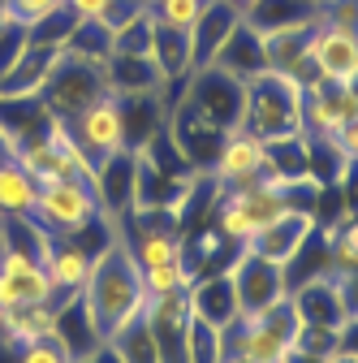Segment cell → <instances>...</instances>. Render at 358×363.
<instances>
[{
    "mask_svg": "<svg viewBox=\"0 0 358 363\" xmlns=\"http://www.w3.org/2000/svg\"><path fill=\"white\" fill-rule=\"evenodd\" d=\"M104 78H108V91L117 100H125V96H164V86H168L156 57H125V52H112L104 61Z\"/></svg>",
    "mask_w": 358,
    "mask_h": 363,
    "instance_id": "ac0fdd59",
    "label": "cell"
},
{
    "mask_svg": "<svg viewBox=\"0 0 358 363\" xmlns=\"http://www.w3.org/2000/svg\"><path fill=\"white\" fill-rule=\"evenodd\" d=\"M190 281H195V272H190L182 259L160 264V268H143V290H147V298H156V294H177V290H190Z\"/></svg>",
    "mask_w": 358,
    "mask_h": 363,
    "instance_id": "d6a6232c",
    "label": "cell"
},
{
    "mask_svg": "<svg viewBox=\"0 0 358 363\" xmlns=\"http://www.w3.org/2000/svg\"><path fill=\"white\" fill-rule=\"evenodd\" d=\"M225 359V333L216 325L190 315V333H186V363H220Z\"/></svg>",
    "mask_w": 358,
    "mask_h": 363,
    "instance_id": "4dcf8cb0",
    "label": "cell"
},
{
    "mask_svg": "<svg viewBox=\"0 0 358 363\" xmlns=\"http://www.w3.org/2000/svg\"><path fill=\"white\" fill-rule=\"evenodd\" d=\"M354 30H358V26H354Z\"/></svg>",
    "mask_w": 358,
    "mask_h": 363,
    "instance_id": "f907efd6",
    "label": "cell"
},
{
    "mask_svg": "<svg viewBox=\"0 0 358 363\" xmlns=\"http://www.w3.org/2000/svg\"><path fill=\"white\" fill-rule=\"evenodd\" d=\"M69 134H74V143L82 147V156L100 164L104 156L121 152L125 147V113H121V100L117 96H104L96 100L91 108H82L74 121H65Z\"/></svg>",
    "mask_w": 358,
    "mask_h": 363,
    "instance_id": "7c38bea8",
    "label": "cell"
},
{
    "mask_svg": "<svg viewBox=\"0 0 358 363\" xmlns=\"http://www.w3.org/2000/svg\"><path fill=\"white\" fill-rule=\"evenodd\" d=\"M30 220L39 225L43 234H52V238H82V234H91L96 225H108L104 212H100L96 186L82 182V177H65V182L39 186Z\"/></svg>",
    "mask_w": 358,
    "mask_h": 363,
    "instance_id": "7a4b0ae2",
    "label": "cell"
},
{
    "mask_svg": "<svg viewBox=\"0 0 358 363\" xmlns=\"http://www.w3.org/2000/svg\"><path fill=\"white\" fill-rule=\"evenodd\" d=\"M125 247L139 268H160V264L182 259V234H164V230H143L134 238L125 234Z\"/></svg>",
    "mask_w": 358,
    "mask_h": 363,
    "instance_id": "83f0119b",
    "label": "cell"
},
{
    "mask_svg": "<svg viewBox=\"0 0 358 363\" xmlns=\"http://www.w3.org/2000/svg\"><path fill=\"white\" fill-rule=\"evenodd\" d=\"M320 18L316 5H306V0H259V5L246 13V22L255 30H272V26H289V22H311Z\"/></svg>",
    "mask_w": 358,
    "mask_h": 363,
    "instance_id": "f1b7e54d",
    "label": "cell"
},
{
    "mask_svg": "<svg viewBox=\"0 0 358 363\" xmlns=\"http://www.w3.org/2000/svg\"><path fill=\"white\" fill-rule=\"evenodd\" d=\"M22 52H26V26H22V22L0 26V74H5Z\"/></svg>",
    "mask_w": 358,
    "mask_h": 363,
    "instance_id": "8d00e7d4",
    "label": "cell"
},
{
    "mask_svg": "<svg viewBox=\"0 0 358 363\" xmlns=\"http://www.w3.org/2000/svg\"><path fill=\"white\" fill-rule=\"evenodd\" d=\"M35 199H39V182L18 164H0V216L5 220H22L35 212Z\"/></svg>",
    "mask_w": 358,
    "mask_h": 363,
    "instance_id": "603a6c76",
    "label": "cell"
},
{
    "mask_svg": "<svg viewBox=\"0 0 358 363\" xmlns=\"http://www.w3.org/2000/svg\"><path fill=\"white\" fill-rule=\"evenodd\" d=\"M311 61H316L320 78L354 82L358 78V30L320 18L316 22V35H311Z\"/></svg>",
    "mask_w": 358,
    "mask_h": 363,
    "instance_id": "9a60e30c",
    "label": "cell"
},
{
    "mask_svg": "<svg viewBox=\"0 0 358 363\" xmlns=\"http://www.w3.org/2000/svg\"><path fill=\"white\" fill-rule=\"evenodd\" d=\"M212 177L220 186H250V182L272 177V169H267V139H259L246 125L229 130L216 160H212Z\"/></svg>",
    "mask_w": 358,
    "mask_h": 363,
    "instance_id": "5bb4252c",
    "label": "cell"
},
{
    "mask_svg": "<svg viewBox=\"0 0 358 363\" xmlns=\"http://www.w3.org/2000/svg\"><path fill=\"white\" fill-rule=\"evenodd\" d=\"M316 230H320V216L311 212V208H289V212H281L277 220H267L263 230L246 242V251L263 255L267 264L289 268V264L302 255V247L316 238Z\"/></svg>",
    "mask_w": 358,
    "mask_h": 363,
    "instance_id": "4fadbf2b",
    "label": "cell"
},
{
    "mask_svg": "<svg viewBox=\"0 0 358 363\" xmlns=\"http://www.w3.org/2000/svg\"><path fill=\"white\" fill-rule=\"evenodd\" d=\"M5 247H9V238H5V225H0V255H5Z\"/></svg>",
    "mask_w": 358,
    "mask_h": 363,
    "instance_id": "bcb514c9",
    "label": "cell"
},
{
    "mask_svg": "<svg viewBox=\"0 0 358 363\" xmlns=\"http://www.w3.org/2000/svg\"><path fill=\"white\" fill-rule=\"evenodd\" d=\"M316 22H289V26H272V30H259L263 35V57H267V69L272 74H285L294 78L298 86H311L320 78L316 61H311V35H316Z\"/></svg>",
    "mask_w": 358,
    "mask_h": 363,
    "instance_id": "30bf717a",
    "label": "cell"
},
{
    "mask_svg": "<svg viewBox=\"0 0 358 363\" xmlns=\"http://www.w3.org/2000/svg\"><path fill=\"white\" fill-rule=\"evenodd\" d=\"M186 294H190V311L199 315V320L216 325V329H229L238 315H242L238 286H233V277H229V268L207 272V277H195Z\"/></svg>",
    "mask_w": 358,
    "mask_h": 363,
    "instance_id": "e0dca14e",
    "label": "cell"
},
{
    "mask_svg": "<svg viewBox=\"0 0 358 363\" xmlns=\"http://www.w3.org/2000/svg\"><path fill=\"white\" fill-rule=\"evenodd\" d=\"M289 303H294L302 325H320V329H345L350 315H354V307L345 298V286H341V277L333 268L294 281L289 286Z\"/></svg>",
    "mask_w": 358,
    "mask_h": 363,
    "instance_id": "ba28073f",
    "label": "cell"
},
{
    "mask_svg": "<svg viewBox=\"0 0 358 363\" xmlns=\"http://www.w3.org/2000/svg\"><path fill=\"white\" fill-rule=\"evenodd\" d=\"M207 0H151V18L160 26H173V30H190L199 22Z\"/></svg>",
    "mask_w": 358,
    "mask_h": 363,
    "instance_id": "836d02e7",
    "label": "cell"
},
{
    "mask_svg": "<svg viewBox=\"0 0 358 363\" xmlns=\"http://www.w3.org/2000/svg\"><path fill=\"white\" fill-rule=\"evenodd\" d=\"M57 303V286L48 277L43 259L26 247H5L0 255V311H18V307H48Z\"/></svg>",
    "mask_w": 358,
    "mask_h": 363,
    "instance_id": "52a82bcc",
    "label": "cell"
},
{
    "mask_svg": "<svg viewBox=\"0 0 358 363\" xmlns=\"http://www.w3.org/2000/svg\"><path fill=\"white\" fill-rule=\"evenodd\" d=\"M225 5H229V9H238V13H242V18H246V13H250V9H255V5H259V0H225Z\"/></svg>",
    "mask_w": 358,
    "mask_h": 363,
    "instance_id": "7bdbcfd3",
    "label": "cell"
},
{
    "mask_svg": "<svg viewBox=\"0 0 358 363\" xmlns=\"http://www.w3.org/2000/svg\"><path fill=\"white\" fill-rule=\"evenodd\" d=\"M298 329H302V320H298L294 303L281 298L267 311L238 315V320L229 329H220V333H225V354H242L246 363H277L294 346Z\"/></svg>",
    "mask_w": 358,
    "mask_h": 363,
    "instance_id": "3957f363",
    "label": "cell"
},
{
    "mask_svg": "<svg viewBox=\"0 0 358 363\" xmlns=\"http://www.w3.org/2000/svg\"><path fill=\"white\" fill-rule=\"evenodd\" d=\"M147 307V303H143ZM112 354H117V363H160V354H156V337H151V329H147V315L139 311V315H129V320L104 342Z\"/></svg>",
    "mask_w": 358,
    "mask_h": 363,
    "instance_id": "cb8c5ba5",
    "label": "cell"
},
{
    "mask_svg": "<svg viewBox=\"0 0 358 363\" xmlns=\"http://www.w3.org/2000/svg\"><path fill=\"white\" fill-rule=\"evenodd\" d=\"M0 225H5V216H0Z\"/></svg>",
    "mask_w": 358,
    "mask_h": 363,
    "instance_id": "681fc988",
    "label": "cell"
},
{
    "mask_svg": "<svg viewBox=\"0 0 358 363\" xmlns=\"http://www.w3.org/2000/svg\"><path fill=\"white\" fill-rule=\"evenodd\" d=\"M212 65H220L225 74H233V78H242V82H250V78H259V74H267V57H263V35L242 18L238 26H233V35L220 43V52H216V61Z\"/></svg>",
    "mask_w": 358,
    "mask_h": 363,
    "instance_id": "ffe728a7",
    "label": "cell"
},
{
    "mask_svg": "<svg viewBox=\"0 0 358 363\" xmlns=\"http://www.w3.org/2000/svg\"><path fill=\"white\" fill-rule=\"evenodd\" d=\"M246 130L259 139H285L302 134V86L285 74H259L246 82Z\"/></svg>",
    "mask_w": 358,
    "mask_h": 363,
    "instance_id": "277c9868",
    "label": "cell"
},
{
    "mask_svg": "<svg viewBox=\"0 0 358 363\" xmlns=\"http://www.w3.org/2000/svg\"><path fill=\"white\" fill-rule=\"evenodd\" d=\"M65 0H9V9H13V18L22 22V26H30V22H39L43 13H52V9H61Z\"/></svg>",
    "mask_w": 358,
    "mask_h": 363,
    "instance_id": "74e56055",
    "label": "cell"
},
{
    "mask_svg": "<svg viewBox=\"0 0 358 363\" xmlns=\"http://www.w3.org/2000/svg\"><path fill=\"white\" fill-rule=\"evenodd\" d=\"M104 96H112L108 78H104V65L69 57V52H57V65H52L48 82H43V91H39V100L48 104V113L57 121H74L82 108H91Z\"/></svg>",
    "mask_w": 358,
    "mask_h": 363,
    "instance_id": "5b68a950",
    "label": "cell"
},
{
    "mask_svg": "<svg viewBox=\"0 0 358 363\" xmlns=\"http://www.w3.org/2000/svg\"><path fill=\"white\" fill-rule=\"evenodd\" d=\"M57 52L61 48H35V43H26V52L0 74V100L39 96L43 82H48V74H52V65H57Z\"/></svg>",
    "mask_w": 358,
    "mask_h": 363,
    "instance_id": "44dd1931",
    "label": "cell"
},
{
    "mask_svg": "<svg viewBox=\"0 0 358 363\" xmlns=\"http://www.w3.org/2000/svg\"><path fill=\"white\" fill-rule=\"evenodd\" d=\"M13 363H74L69 359V350L61 346V342H30V346H18L13 350Z\"/></svg>",
    "mask_w": 358,
    "mask_h": 363,
    "instance_id": "d590c367",
    "label": "cell"
},
{
    "mask_svg": "<svg viewBox=\"0 0 358 363\" xmlns=\"http://www.w3.org/2000/svg\"><path fill=\"white\" fill-rule=\"evenodd\" d=\"M337 143H341V152H345L350 160H358V121H350V125L337 134Z\"/></svg>",
    "mask_w": 358,
    "mask_h": 363,
    "instance_id": "ab89813d",
    "label": "cell"
},
{
    "mask_svg": "<svg viewBox=\"0 0 358 363\" xmlns=\"http://www.w3.org/2000/svg\"><path fill=\"white\" fill-rule=\"evenodd\" d=\"M220 363H246L242 354H225V359H220Z\"/></svg>",
    "mask_w": 358,
    "mask_h": 363,
    "instance_id": "7dc6e473",
    "label": "cell"
},
{
    "mask_svg": "<svg viewBox=\"0 0 358 363\" xmlns=\"http://www.w3.org/2000/svg\"><path fill=\"white\" fill-rule=\"evenodd\" d=\"M277 363H328V359H316V354H306V350H298V346H289Z\"/></svg>",
    "mask_w": 358,
    "mask_h": 363,
    "instance_id": "60d3db41",
    "label": "cell"
},
{
    "mask_svg": "<svg viewBox=\"0 0 358 363\" xmlns=\"http://www.w3.org/2000/svg\"><path fill=\"white\" fill-rule=\"evenodd\" d=\"M57 117L48 113L39 96H18V100H0V130L9 134L13 143H26V139H39V134H48Z\"/></svg>",
    "mask_w": 358,
    "mask_h": 363,
    "instance_id": "7402d4cb",
    "label": "cell"
},
{
    "mask_svg": "<svg viewBox=\"0 0 358 363\" xmlns=\"http://www.w3.org/2000/svg\"><path fill=\"white\" fill-rule=\"evenodd\" d=\"M74 26H78L74 9H69V5H61V9L43 13L39 22H30V26H26V43H35V48H65V39H69V30H74Z\"/></svg>",
    "mask_w": 358,
    "mask_h": 363,
    "instance_id": "f546056e",
    "label": "cell"
},
{
    "mask_svg": "<svg viewBox=\"0 0 358 363\" xmlns=\"http://www.w3.org/2000/svg\"><path fill=\"white\" fill-rule=\"evenodd\" d=\"M298 350L306 354H316V359H333L341 350V329H320V325H302L298 337H294Z\"/></svg>",
    "mask_w": 358,
    "mask_h": 363,
    "instance_id": "e575fe53",
    "label": "cell"
},
{
    "mask_svg": "<svg viewBox=\"0 0 358 363\" xmlns=\"http://www.w3.org/2000/svg\"><path fill=\"white\" fill-rule=\"evenodd\" d=\"M39 259H43V268H48V277H52V286H57V303H61V298L82 294L86 277H91V259H96V255L86 251L78 238H52V234H43Z\"/></svg>",
    "mask_w": 358,
    "mask_h": 363,
    "instance_id": "2e32d148",
    "label": "cell"
},
{
    "mask_svg": "<svg viewBox=\"0 0 358 363\" xmlns=\"http://www.w3.org/2000/svg\"><path fill=\"white\" fill-rule=\"evenodd\" d=\"M177 91L207 117L216 121L220 130H242L246 125V82L225 74L220 65H203V69H190Z\"/></svg>",
    "mask_w": 358,
    "mask_h": 363,
    "instance_id": "8992f818",
    "label": "cell"
},
{
    "mask_svg": "<svg viewBox=\"0 0 358 363\" xmlns=\"http://www.w3.org/2000/svg\"><path fill=\"white\" fill-rule=\"evenodd\" d=\"M9 22H18V18H13V9H9V0H0V26H9Z\"/></svg>",
    "mask_w": 358,
    "mask_h": 363,
    "instance_id": "ee69618b",
    "label": "cell"
},
{
    "mask_svg": "<svg viewBox=\"0 0 358 363\" xmlns=\"http://www.w3.org/2000/svg\"><path fill=\"white\" fill-rule=\"evenodd\" d=\"M82 307L91 315V329L100 333V342H108L129 315H139L143 303H147V290H143V268L134 264L129 247L121 234H112L104 242V251H96L91 259V277L82 286Z\"/></svg>",
    "mask_w": 358,
    "mask_h": 363,
    "instance_id": "6da1fadb",
    "label": "cell"
},
{
    "mask_svg": "<svg viewBox=\"0 0 358 363\" xmlns=\"http://www.w3.org/2000/svg\"><path fill=\"white\" fill-rule=\"evenodd\" d=\"M151 57H156V65L164 69L168 82L186 78V74H190V30H173V26H160V22H156Z\"/></svg>",
    "mask_w": 358,
    "mask_h": 363,
    "instance_id": "4316f807",
    "label": "cell"
},
{
    "mask_svg": "<svg viewBox=\"0 0 358 363\" xmlns=\"http://www.w3.org/2000/svg\"><path fill=\"white\" fill-rule=\"evenodd\" d=\"M61 52H69V57H82V61H108L112 57V26L104 22V18H78V26L69 30V39H65V48Z\"/></svg>",
    "mask_w": 358,
    "mask_h": 363,
    "instance_id": "484cf974",
    "label": "cell"
},
{
    "mask_svg": "<svg viewBox=\"0 0 358 363\" xmlns=\"http://www.w3.org/2000/svg\"><path fill=\"white\" fill-rule=\"evenodd\" d=\"M306 5H316V9H324V5H333V0H306Z\"/></svg>",
    "mask_w": 358,
    "mask_h": 363,
    "instance_id": "c3c4849f",
    "label": "cell"
},
{
    "mask_svg": "<svg viewBox=\"0 0 358 363\" xmlns=\"http://www.w3.org/2000/svg\"><path fill=\"white\" fill-rule=\"evenodd\" d=\"M267 169L281 182H302L311 177V143L306 134H285V139L267 143Z\"/></svg>",
    "mask_w": 358,
    "mask_h": 363,
    "instance_id": "d4e9b609",
    "label": "cell"
},
{
    "mask_svg": "<svg viewBox=\"0 0 358 363\" xmlns=\"http://www.w3.org/2000/svg\"><path fill=\"white\" fill-rule=\"evenodd\" d=\"M65 5L74 9V18H104L112 0H65Z\"/></svg>",
    "mask_w": 358,
    "mask_h": 363,
    "instance_id": "f35d334b",
    "label": "cell"
},
{
    "mask_svg": "<svg viewBox=\"0 0 358 363\" xmlns=\"http://www.w3.org/2000/svg\"><path fill=\"white\" fill-rule=\"evenodd\" d=\"M13 152H18V143L9 139L5 130H0V164H9V160H13Z\"/></svg>",
    "mask_w": 358,
    "mask_h": 363,
    "instance_id": "b9f144b4",
    "label": "cell"
},
{
    "mask_svg": "<svg viewBox=\"0 0 358 363\" xmlns=\"http://www.w3.org/2000/svg\"><path fill=\"white\" fill-rule=\"evenodd\" d=\"M328 363H358V354H354V350H337Z\"/></svg>",
    "mask_w": 358,
    "mask_h": 363,
    "instance_id": "f6af8a7d",
    "label": "cell"
},
{
    "mask_svg": "<svg viewBox=\"0 0 358 363\" xmlns=\"http://www.w3.org/2000/svg\"><path fill=\"white\" fill-rule=\"evenodd\" d=\"M238 22H242V13H238V9H229L225 0H207L203 13H199V22L190 26V69L212 65V61H216V52H220V43L233 35V26H238Z\"/></svg>",
    "mask_w": 358,
    "mask_h": 363,
    "instance_id": "d6986e66",
    "label": "cell"
},
{
    "mask_svg": "<svg viewBox=\"0 0 358 363\" xmlns=\"http://www.w3.org/2000/svg\"><path fill=\"white\" fill-rule=\"evenodd\" d=\"M91 186H96V199H100V212L104 220L112 225V230H121L125 216L134 212V191H139V152H112L96 164V177H91Z\"/></svg>",
    "mask_w": 358,
    "mask_h": 363,
    "instance_id": "8fae6325",
    "label": "cell"
},
{
    "mask_svg": "<svg viewBox=\"0 0 358 363\" xmlns=\"http://www.w3.org/2000/svg\"><path fill=\"white\" fill-rule=\"evenodd\" d=\"M229 277L238 286V303H242V315H255V311H267L277 307L281 298H289V268L281 264H267L263 255L238 247V255L229 259Z\"/></svg>",
    "mask_w": 358,
    "mask_h": 363,
    "instance_id": "9c48e42d",
    "label": "cell"
},
{
    "mask_svg": "<svg viewBox=\"0 0 358 363\" xmlns=\"http://www.w3.org/2000/svg\"><path fill=\"white\" fill-rule=\"evenodd\" d=\"M151 39H156V18H151V13H139L134 22H125V26L112 30V52L151 57Z\"/></svg>",
    "mask_w": 358,
    "mask_h": 363,
    "instance_id": "1f68e13d",
    "label": "cell"
}]
</instances>
